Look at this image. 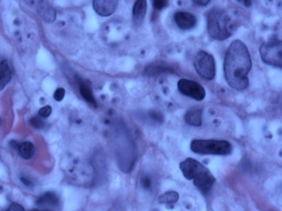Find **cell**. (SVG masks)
I'll use <instances>...</instances> for the list:
<instances>
[{"label":"cell","mask_w":282,"mask_h":211,"mask_svg":"<svg viewBox=\"0 0 282 211\" xmlns=\"http://www.w3.org/2000/svg\"><path fill=\"white\" fill-rule=\"evenodd\" d=\"M30 124L33 126L35 129H42L44 127L43 121L38 117H34L30 119Z\"/></svg>","instance_id":"cell-20"},{"label":"cell","mask_w":282,"mask_h":211,"mask_svg":"<svg viewBox=\"0 0 282 211\" xmlns=\"http://www.w3.org/2000/svg\"><path fill=\"white\" fill-rule=\"evenodd\" d=\"M94 10L97 14L103 17H108L114 13L118 6V1H104V0H95L92 3Z\"/></svg>","instance_id":"cell-9"},{"label":"cell","mask_w":282,"mask_h":211,"mask_svg":"<svg viewBox=\"0 0 282 211\" xmlns=\"http://www.w3.org/2000/svg\"><path fill=\"white\" fill-rule=\"evenodd\" d=\"M141 184L145 190L150 191L153 188V180L149 176H144V177H142V179H141Z\"/></svg>","instance_id":"cell-18"},{"label":"cell","mask_w":282,"mask_h":211,"mask_svg":"<svg viewBox=\"0 0 282 211\" xmlns=\"http://www.w3.org/2000/svg\"><path fill=\"white\" fill-rule=\"evenodd\" d=\"M180 169L184 178L193 180L196 188L202 194H208L215 184V178L211 171L194 159L188 158L181 162Z\"/></svg>","instance_id":"cell-2"},{"label":"cell","mask_w":282,"mask_h":211,"mask_svg":"<svg viewBox=\"0 0 282 211\" xmlns=\"http://www.w3.org/2000/svg\"><path fill=\"white\" fill-rule=\"evenodd\" d=\"M202 110L199 108L190 109L184 116V120L189 125L200 127L202 124Z\"/></svg>","instance_id":"cell-12"},{"label":"cell","mask_w":282,"mask_h":211,"mask_svg":"<svg viewBox=\"0 0 282 211\" xmlns=\"http://www.w3.org/2000/svg\"><path fill=\"white\" fill-rule=\"evenodd\" d=\"M207 26L209 34L213 39L224 40L234 33L238 24L226 10L214 9L207 15Z\"/></svg>","instance_id":"cell-3"},{"label":"cell","mask_w":282,"mask_h":211,"mask_svg":"<svg viewBox=\"0 0 282 211\" xmlns=\"http://www.w3.org/2000/svg\"><path fill=\"white\" fill-rule=\"evenodd\" d=\"M150 119L156 122V123H162L163 120H164V117H163L161 113L151 112L150 113Z\"/></svg>","instance_id":"cell-21"},{"label":"cell","mask_w":282,"mask_h":211,"mask_svg":"<svg viewBox=\"0 0 282 211\" xmlns=\"http://www.w3.org/2000/svg\"><path fill=\"white\" fill-rule=\"evenodd\" d=\"M194 3L198 6H206L210 3V0H196Z\"/></svg>","instance_id":"cell-25"},{"label":"cell","mask_w":282,"mask_h":211,"mask_svg":"<svg viewBox=\"0 0 282 211\" xmlns=\"http://www.w3.org/2000/svg\"><path fill=\"white\" fill-rule=\"evenodd\" d=\"M252 66L249 49L241 40H233L224 60V73L230 87L244 90L249 86V73Z\"/></svg>","instance_id":"cell-1"},{"label":"cell","mask_w":282,"mask_h":211,"mask_svg":"<svg viewBox=\"0 0 282 211\" xmlns=\"http://www.w3.org/2000/svg\"><path fill=\"white\" fill-rule=\"evenodd\" d=\"M260 53L264 63L271 66L281 68L282 67V43L281 40H269L268 42L262 44Z\"/></svg>","instance_id":"cell-5"},{"label":"cell","mask_w":282,"mask_h":211,"mask_svg":"<svg viewBox=\"0 0 282 211\" xmlns=\"http://www.w3.org/2000/svg\"><path fill=\"white\" fill-rule=\"evenodd\" d=\"M178 88L181 94L196 100H202L206 96L204 87L192 80H180L178 82Z\"/></svg>","instance_id":"cell-7"},{"label":"cell","mask_w":282,"mask_h":211,"mask_svg":"<svg viewBox=\"0 0 282 211\" xmlns=\"http://www.w3.org/2000/svg\"><path fill=\"white\" fill-rule=\"evenodd\" d=\"M6 211H26L25 210V208L21 205L20 204H17V203H13V204H11L10 206H9V208H8L7 210Z\"/></svg>","instance_id":"cell-24"},{"label":"cell","mask_w":282,"mask_h":211,"mask_svg":"<svg viewBox=\"0 0 282 211\" xmlns=\"http://www.w3.org/2000/svg\"><path fill=\"white\" fill-rule=\"evenodd\" d=\"M168 2L167 1H154L153 3V6L155 8V10H158V11H161L164 8L167 7L168 6Z\"/></svg>","instance_id":"cell-23"},{"label":"cell","mask_w":282,"mask_h":211,"mask_svg":"<svg viewBox=\"0 0 282 211\" xmlns=\"http://www.w3.org/2000/svg\"><path fill=\"white\" fill-rule=\"evenodd\" d=\"M51 113H52V107L50 106H46L40 108V111H39V116L40 118L46 119L51 115Z\"/></svg>","instance_id":"cell-19"},{"label":"cell","mask_w":282,"mask_h":211,"mask_svg":"<svg viewBox=\"0 0 282 211\" xmlns=\"http://www.w3.org/2000/svg\"><path fill=\"white\" fill-rule=\"evenodd\" d=\"M176 25L182 30H189L196 27L197 18L195 15L186 12H178L174 14Z\"/></svg>","instance_id":"cell-8"},{"label":"cell","mask_w":282,"mask_h":211,"mask_svg":"<svg viewBox=\"0 0 282 211\" xmlns=\"http://www.w3.org/2000/svg\"><path fill=\"white\" fill-rule=\"evenodd\" d=\"M40 9H39V14L42 20L45 21L47 23H52L56 20V11L53 7H51L49 4L40 2Z\"/></svg>","instance_id":"cell-14"},{"label":"cell","mask_w":282,"mask_h":211,"mask_svg":"<svg viewBox=\"0 0 282 211\" xmlns=\"http://www.w3.org/2000/svg\"><path fill=\"white\" fill-rule=\"evenodd\" d=\"M65 97V89L64 88H58L54 93V99L57 101H61Z\"/></svg>","instance_id":"cell-22"},{"label":"cell","mask_w":282,"mask_h":211,"mask_svg":"<svg viewBox=\"0 0 282 211\" xmlns=\"http://www.w3.org/2000/svg\"><path fill=\"white\" fill-rule=\"evenodd\" d=\"M146 13H147V2L143 0L135 1L133 8V18H134V24L140 25L144 21Z\"/></svg>","instance_id":"cell-11"},{"label":"cell","mask_w":282,"mask_h":211,"mask_svg":"<svg viewBox=\"0 0 282 211\" xmlns=\"http://www.w3.org/2000/svg\"><path fill=\"white\" fill-rule=\"evenodd\" d=\"M30 211H52V210H49V209H44V210H40V209H32V210H30Z\"/></svg>","instance_id":"cell-27"},{"label":"cell","mask_w":282,"mask_h":211,"mask_svg":"<svg viewBox=\"0 0 282 211\" xmlns=\"http://www.w3.org/2000/svg\"><path fill=\"white\" fill-rule=\"evenodd\" d=\"M12 79V71L7 60L0 63V90L4 89Z\"/></svg>","instance_id":"cell-13"},{"label":"cell","mask_w":282,"mask_h":211,"mask_svg":"<svg viewBox=\"0 0 282 211\" xmlns=\"http://www.w3.org/2000/svg\"><path fill=\"white\" fill-rule=\"evenodd\" d=\"M191 150L201 155H228L232 151L231 144L225 140L196 139L191 142Z\"/></svg>","instance_id":"cell-4"},{"label":"cell","mask_w":282,"mask_h":211,"mask_svg":"<svg viewBox=\"0 0 282 211\" xmlns=\"http://www.w3.org/2000/svg\"><path fill=\"white\" fill-rule=\"evenodd\" d=\"M242 3L246 7H250L251 4H252L251 1H247V0H244V1H242Z\"/></svg>","instance_id":"cell-26"},{"label":"cell","mask_w":282,"mask_h":211,"mask_svg":"<svg viewBox=\"0 0 282 211\" xmlns=\"http://www.w3.org/2000/svg\"><path fill=\"white\" fill-rule=\"evenodd\" d=\"M76 81H77L79 91H80L81 96L83 97V99L87 101L89 104L93 106L94 107H97V102L94 98L90 83L87 80L82 79L80 77H76Z\"/></svg>","instance_id":"cell-10"},{"label":"cell","mask_w":282,"mask_h":211,"mask_svg":"<svg viewBox=\"0 0 282 211\" xmlns=\"http://www.w3.org/2000/svg\"><path fill=\"white\" fill-rule=\"evenodd\" d=\"M18 152L22 158L29 160L33 157L35 147L31 142H24L18 145Z\"/></svg>","instance_id":"cell-15"},{"label":"cell","mask_w":282,"mask_h":211,"mask_svg":"<svg viewBox=\"0 0 282 211\" xmlns=\"http://www.w3.org/2000/svg\"><path fill=\"white\" fill-rule=\"evenodd\" d=\"M179 200V193L176 191H167L158 198L160 204H174Z\"/></svg>","instance_id":"cell-17"},{"label":"cell","mask_w":282,"mask_h":211,"mask_svg":"<svg viewBox=\"0 0 282 211\" xmlns=\"http://www.w3.org/2000/svg\"><path fill=\"white\" fill-rule=\"evenodd\" d=\"M194 67L197 73L202 78L206 80H213L215 78V62L212 55L204 51H200L196 56Z\"/></svg>","instance_id":"cell-6"},{"label":"cell","mask_w":282,"mask_h":211,"mask_svg":"<svg viewBox=\"0 0 282 211\" xmlns=\"http://www.w3.org/2000/svg\"><path fill=\"white\" fill-rule=\"evenodd\" d=\"M60 199L58 195L54 192H46L42 194L37 200V203L39 204H57L59 203Z\"/></svg>","instance_id":"cell-16"}]
</instances>
